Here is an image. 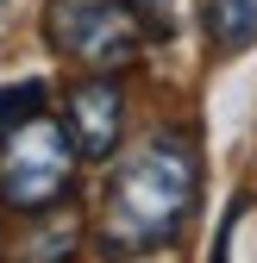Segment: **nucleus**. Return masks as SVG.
<instances>
[{"mask_svg":"<svg viewBox=\"0 0 257 263\" xmlns=\"http://www.w3.org/2000/svg\"><path fill=\"white\" fill-rule=\"evenodd\" d=\"M76 163H82V151L63 119H44V113L19 119L13 132H0V207H13V213L63 207Z\"/></svg>","mask_w":257,"mask_h":263,"instance_id":"2","label":"nucleus"},{"mask_svg":"<svg viewBox=\"0 0 257 263\" xmlns=\"http://www.w3.org/2000/svg\"><path fill=\"white\" fill-rule=\"evenodd\" d=\"M125 7L138 13L144 38H170V31H176V0H125Z\"/></svg>","mask_w":257,"mask_h":263,"instance_id":"8","label":"nucleus"},{"mask_svg":"<svg viewBox=\"0 0 257 263\" xmlns=\"http://www.w3.org/2000/svg\"><path fill=\"white\" fill-rule=\"evenodd\" d=\"M31 113H44V82H13V88H0V132H13L19 119Z\"/></svg>","mask_w":257,"mask_h":263,"instance_id":"7","label":"nucleus"},{"mask_svg":"<svg viewBox=\"0 0 257 263\" xmlns=\"http://www.w3.org/2000/svg\"><path fill=\"white\" fill-rule=\"evenodd\" d=\"M195 201H201V157H195V144L176 138V132H157L107 182L101 245L107 251H163V245H176L188 232Z\"/></svg>","mask_w":257,"mask_h":263,"instance_id":"1","label":"nucleus"},{"mask_svg":"<svg viewBox=\"0 0 257 263\" xmlns=\"http://www.w3.org/2000/svg\"><path fill=\"white\" fill-rule=\"evenodd\" d=\"M63 125L88 163H107L119 151V132H125V94L113 88V76H94V82H76L69 101H63Z\"/></svg>","mask_w":257,"mask_h":263,"instance_id":"4","label":"nucleus"},{"mask_svg":"<svg viewBox=\"0 0 257 263\" xmlns=\"http://www.w3.org/2000/svg\"><path fill=\"white\" fill-rule=\"evenodd\" d=\"M44 38L57 57L82 63L94 76L132 69L144 50V25L125 0H50L44 7Z\"/></svg>","mask_w":257,"mask_h":263,"instance_id":"3","label":"nucleus"},{"mask_svg":"<svg viewBox=\"0 0 257 263\" xmlns=\"http://www.w3.org/2000/svg\"><path fill=\"white\" fill-rule=\"evenodd\" d=\"M76 238H82L76 213H63V219H50V226H44V232H31V238H25V257H38V263L69 257V251H76Z\"/></svg>","mask_w":257,"mask_h":263,"instance_id":"6","label":"nucleus"},{"mask_svg":"<svg viewBox=\"0 0 257 263\" xmlns=\"http://www.w3.org/2000/svg\"><path fill=\"white\" fill-rule=\"evenodd\" d=\"M201 19H207V44L219 57H238L257 44V0H201Z\"/></svg>","mask_w":257,"mask_h":263,"instance_id":"5","label":"nucleus"}]
</instances>
